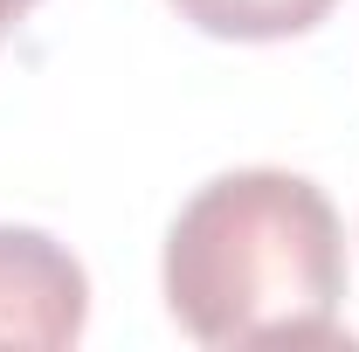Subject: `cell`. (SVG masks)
Returning <instances> with one entry per match:
<instances>
[{"instance_id":"cell-1","label":"cell","mask_w":359,"mask_h":352,"mask_svg":"<svg viewBox=\"0 0 359 352\" xmlns=\"http://www.w3.org/2000/svg\"><path fill=\"white\" fill-rule=\"evenodd\" d=\"M339 304L346 228L304 173H222L166 228V311L201 346H339Z\"/></svg>"},{"instance_id":"cell-2","label":"cell","mask_w":359,"mask_h":352,"mask_svg":"<svg viewBox=\"0 0 359 352\" xmlns=\"http://www.w3.org/2000/svg\"><path fill=\"white\" fill-rule=\"evenodd\" d=\"M83 318V263L42 228H0V346H76Z\"/></svg>"},{"instance_id":"cell-3","label":"cell","mask_w":359,"mask_h":352,"mask_svg":"<svg viewBox=\"0 0 359 352\" xmlns=\"http://www.w3.org/2000/svg\"><path fill=\"white\" fill-rule=\"evenodd\" d=\"M173 7L180 21L222 42H290V35H311L339 0H173Z\"/></svg>"},{"instance_id":"cell-4","label":"cell","mask_w":359,"mask_h":352,"mask_svg":"<svg viewBox=\"0 0 359 352\" xmlns=\"http://www.w3.org/2000/svg\"><path fill=\"white\" fill-rule=\"evenodd\" d=\"M28 7H35V0H0V35H7V28H14V21H21Z\"/></svg>"}]
</instances>
